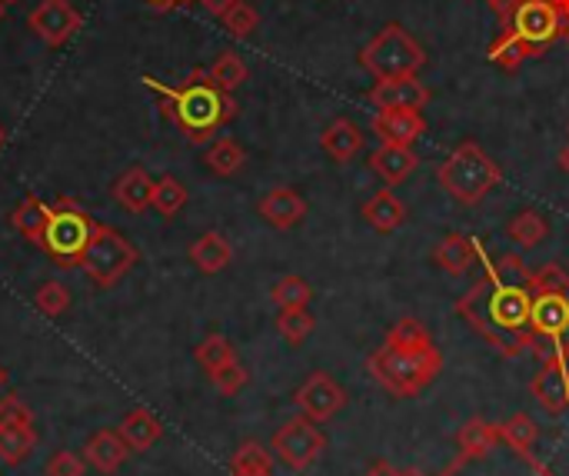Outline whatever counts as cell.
I'll return each mask as SVG.
<instances>
[{
	"label": "cell",
	"mask_w": 569,
	"mask_h": 476,
	"mask_svg": "<svg viewBox=\"0 0 569 476\" xmlns=\"http://www.w3.org/2000/svg\"><path fill=\"white\" fill-rule=\"evenodd\" d=\"M533 313H529V350L536 360H556L569 337V273L559 263L529 270Z\"/></svg>",
	"instance_id": "4"
},
{
	"label": "cell",
	"mask_w": 569,
	"mask_h": 476,
	"mask_svg": "<svg viewBox=\"0 0 569 476\" xmlns=\"http://www.w3.org/2000/svg\"><path fill=\"white\" fill-rule=\"evenodd\" d=\"M320 147L330 153V161H336V164H350L353 156L363 150V133H359V127H356L353 120L336 117V120L320 133Z\"/></svg>",
	"instance_id": "23"
},
{
	"label": "cell",
	"mask_w": 569,
	"mask_h": 476,
	"mask_svg": "<svg viewBox=\"0 0 569 476\" xmlns=\"http://www.w3.org/2000/svg\"><path fill=\"white\" fill-rule=\"evenodd\" d=\"M273 453L290 466V469H307L310 463L320 459V453L326 450V436L320 433V426L310 416H290L270 440Z\"/></svg>",
	"instance_id": "11"
},
{
	"label": "cell",
	"mask_w": 569,
	"mask_h": 476,
	"mask_svg": "<svg viewBox=\"0 0 569 476\" xmlns=\"http://www.w3.org/2000/svg\"><path fill=\"white\" fill-rule=\"evenodd\" d=\"M257 214H260L270 227H277V230H293V227L303 224V217H307V201H303L293 187H277V191H270V194L260 197Z\"/></svg>",
	"instance_id": "17"
},
{
	"label": "cell",
	"mask_w": 569,
	"mask_h": 476,
	"mask_svg": "<svg viewBox=\"0 0 569 476\" xmlns=\"http://www.w3.org/2000/svg\"><path fill=\"white\" fill-rule=\"evenodd\" d=\"M559 167L569 174V147H562V150H559Z\"/></svg>",
	"instance_id": "49"
},
{
	"label": "cell",
	"mask_w": 569,
	"mask_h": 476,
	"mask_svg": "<svg viewBox=\"0 0 569 476\" xmlns=\"http://www.w3.org/2000/svg\"><path fill=\"white\" fill-rule=\"evenodd\" d=\"M186 207V187L173 177V174H163L157 184H153V210L167 220H173L180 210Z\"/></svg>",
	"instance_id": "34"
},
{
	"label": "cell",
	"mask_w": 569,
	"mask_h": 476,
	"mask_svg": "<svg viewBox=\"0 0 569 476\" xmlns=\"http://www.w3.org/2000/svg\"><path fill=\"white\" fill-rule=\"evenodd\" d=\"M221 24H224V31H227L230 37L247 41V37L260 28V14H257L254 4H247V0H237V4L221 18Z\"/></svg>",
	"instance_id": "39"
},
{
	"label": "cell",
	"mask_w": 569,
	"mask_h": 476,
	"mask_svg": "<svg viewBox=\"0 0 569 476\" xmlns=\"http://www.w3.org/2000/svg\"><path fill=\"white\" fill-rule=\"evenodd\" d=\"M47 476H87V459L84 453H74V450H57L47 466H44Z\"/></svg>",
	"instance_id": "42"
},
{
	"label": "cell",
	"mask_w": 569,
	"mask_h": 476,
	"mask_svg": "<svg viewBox=\"0 0 569 476\" xmlns=\"http://www.w3.org/2000/svg\"><path fill=\"white\" fill-rule=\"evenodd\" d=\"M94 230H97V220L84 207H77L74 201L64 197L57 207H51V220H47V230L37 247L67 270V267L80 263Z\"/></svg>",
	"instance_id": "7"
},
{
	"label": "cell",
	"mask_w": 569,
	"mask_h": 476,
	"mask_svg": "<svg viewBox=\"0 0 569 476\" xmlns=\"http://www.w3.org/2000/svg\"><path fill=\"white\" fill-rule=\"evenodd\" d=\"M359 64L376 80H394V77H417V71L427 64V51L417 37H410L400 24H387L363 51Z\"/></svg>",
	"instance_id": "6"
},
{
	"label": "cell",
	"mask_w": 569,
	"mask_h": 476,
	"mask_svg": "<svg viewBox=\"0 0 569 476\" xmlns=\"http://www.w3.org/2000/svg\"><path fill=\"white\" fill-rule=\"evenodd\" d=\"M363 476H410V473L397 469V466H394V463H387V459H376Z\"/></svg>",
	"instance_id": "44"
},
{
	"label": "cell",
	"mask_w": 569,
	"mask_h": 476,
	"mask_svg": "<svg viewBox=\"0 0 569 476\" xmlns=\"http://www.w3.org/2000/svg\"><path fill=\"white\" fill-rule=\"evenodd\" d=\"M457 313L506 360H516L529 350V267L523 257L506 253L496 263L486 260V273L460 300Z\"/></svg>",
	"instance_id": "1"
},
{
	"label": "cell",
	"mask_w": 569,
	"mask_h": 476,
	"mask_svg": "<svg viewBox=\"0 0 569 476\" xmlns=\"http://www.w3.org/2000/svg\"><path fill=\"white\" fill-rule=\"evenodd\" d=\"M373 107L379 110H423L430 104V90L417 77H394L376 80V87L366 94Z\"/></svg>",
	"instance_id": "15"
},
{
	"label": "cell",
	"mask_w": 569,
	"mask_h": 476,
	"mask_svg": "<svg viewBox=\"0 0 569 476\" xmlns=\"http://www.w3.org/2000/svg\"><path fill=\"white\" fill-rule=\"evenodd\" d=\"M143 87L160 100L163 117H170L176 123V130L190 140V143H211L214 133L221 127H227L237 117V100L234 94L221 90L207 71H194L183 84L167 87L157 77H140Z\"/></svg>",
	"instance_id": "3"
},
{
	"label": "cell",
	"mask_w": 569,
	"mask_h": 476,
	"mask_svg": "<svg viewBox=\"0 0 569 476\" xmlns=\"http://www.w3.org/2000/svg\"><path fill=\"white\" fill-rule=\"evenodd\" d=\"M120 436H124V443H127L133 453H143V450H150V446L163 436V426H160V420H157L147 407H137V410H130V413L124 416Z\"/></svg>",
	"instance_id": "25"
},
{
	"label": "cell",
	"mask_w": 569,
	"mask_h": 476,
	"mask_svg": "<svg viewBox=\"0 0 569 476\" xmlns=\"http://www.w3.org/2000/svg\"><path fill=\"white\" fill-rule=\"evenodd\" d=\"M270 300L280 306V310H290V306H307L313 300V286L303 280V277H280L270 290Z\"/></svg>",
	"instance_id": "38"
},
{
	"label": "cell",
	"mask_w": 569,
	"mask_h": 476,
	"mask_svg": "<svg viewBox=\"0 0 569 476\" xmlns=\"http://www.w3.org/2000/svg\"><path fill=\"white\" fill-rule=\"evenodd\" d=\"M37 446V430L34 423H14V426H0V463L21 466Z\"/></svg>",
	"instance_id": "28"
},
{
	"label": "cell",
	"mask_w": 569,
	"mask_h": 476,
	"mask_svg": "<svg viewBox=\"0 0 569 476\" xmlns=\"http://www.w3.org/2000/svg\"><path fill=\"white\" fill-rule=\"evenodd\" d=\"M244 161H247V153L234 137H214L204 150V164L217 177H234L244 167Z\"/></svg>",
	"instance_id": "27"
},
{
	"label": "cell",
	"mask_w": 569,
	"mask_h": 476,
	"mask_svg": "<svg viewBox=\"0 0 569 476\" xmlns=\"http://www.w3.org/2000/svg\"><path fill=\"white\" fill-rule=\"evenodd\" d=\"M373 133L379 137V143L410 147L414 140H420L427 133V120L420 110H376Z\"/></svg>",
	"instance_id": "16"
},
{
	"label": "cell",
	"mask_w": 569,
	"mask_h": 476,
	"mask_svg": "<svg viewBox=\"0 0 569 476\" xmlns=\"http://www.w3.org/2000/svg\"><path fill=\"white\" fill-rule=\"evenodd\" d=\"M153 184L157 181L143 167H130L114 181L110 194L127 214H143L147 207H153Z\"/></svg>",
	"instance_id": "20"
},
{
	"label": "cell",
	"mask_w": 569,
	"mask_h": 476,
	"mask_svg": "<svg viewBox=\"0 0 569 476\" xmlns=\"http://www.w3.org/2000/svg\"><path fill=\"white\" fill-rule=\"evenodd\" d=\"M363 220L376 230V234H394L404 227L407 220V207L394 191H379L363 204Z\"/></svg>",
	"instance_id": "22"
},
{
	"label": "cell",
	"mask_w": 569,
	"mask_h": 476,
	"mask_svg": "<svg viewBox=\"0 0 569 476\" xmlns=\"http://www.w3.org/2000/svg\"><path fill=\"white\" fill-rule=\"evenodd\" d=\"M559 357H562V364H566V367H569V337H566V340H562V354H559Z\"/></svg>",
	"instance_id": "50"
},
{
	"label": "cell",
	"mask_w": 569,
	"mask_h": 476,
	"mask_svg": "<svg viewBox=\"0 0 569 476\" xmlns=\"http://www.w3.org/2000/svg\"><path fill=\"white\" fill-rule=\"evenodd\" d=\"M369 167L376 177H384L387 184H404L417 167L420 156L414 153V147H400V143H379L369 156Z\"/></svg>",
	"instance_id": "19"
},
{
	"label": "cell",
	"mask_w": 569,
	"mask_h": 476,
	"mask_svg": "<svg viewBox=\"0 0 569 476\" xmlns=\"http://www.w3.org/2000/svg\"><path fill=\"white\" fill-rule=\"evenodd\" d=\"M234 360H237V350H234V344H230L227 337H221V334H211V337L201 340V347H197V364L207 370V377L217 374L221 367L234 364Z\"/></svg>",
	"instance_id": "37"
},
{
	"label": "cell",
	"mask_w": 569,
	"mask_h": 476,
	"mask_svg": "<svg viewBox=\"0 0 569 476\" xmlns=\"http://www.w3.org/2000/svg\"><path fill=\"white\" fill-rule=\"evenodd\" d=\"M313 331H316V321H313V313L307 306H290V310L277 313V334L293 347L303 344Z\"/></svg>",
	"instance_id": "33"
},
{
	"label": "cell",
	"mask_w": 569,
	"mask_h": 476,
	"mask_svg": "<svg viewBox=\"0 0 569 476\" xmlns=\"http://www.w3.org/2000/svg\"><path fill=\"white\" fill-rule=\"evenodd\" d=\"M500 443V423H490L483 416H470L463 423V430L457 433V446L463 456H476V453H486L490 446Z\"/></svg>",
	"instance_id": "30"
},
{
	"label": "cell",
	"mask_w": 569,
	"mask_h": 476,
	"mask_svg": "<svg viewBox=\"0 0 569 476\" xmlns=\"http://www.w3.org/2000/svg\"><path fill=\"white\" fill-rule=\"evenodd\" d=\"M476 257H483V247L476 244V237H466V234H447L440 247L433 250L437 267L450 277H463L476 263Z\"/></svg>",
	"instance_id": "21"
},
{
	"label": "cell",
	"mask_w": 569,
	"mask_h": 476,
	"mask_svg": "<svg viewBox=\"0 0 569 476\" xmlns=\"http://www.w3.org/2000/svg\"><path fill=\"white\" fill-rule=\"evenodd\" d=\"M293 403H297L300 413L310 416L313 423H326V420H333V416L346 407V390H343L330 374L316 370V374H310V377L303 380V387L297 390Z\"/></svg>",
	"instance_id": "12"
},
{
	"label": "cell",
	"mask_w": 569,
	"mask_h": 476,
	"mask_svg": "<svg viewBox=\"0 0 569 476\" xmlns=\"http://www.w3.org/2000/svg\"><path fill=\"white\" fill-rule=\"evenodd\" d=\"M211 80L221 87V90H227V94H234L237 87H244V80H247V64L240 61V54H234V51H224L214 64H211Z\"/></svg>",
	"instance_id": "35"
},
{
	"label": "cell",
	"mask_w": 569,
	"mask_h": 476,
	"mask_svg": "<svg viewBox=\"0 0 569 476\" xmlns=\"http://www.w3.org/2000/svg\"><path fill=\"white\" fill-rule=\"evenodd\" d=\"M197 4H201L207 14H214V18H224V14L237 4V0H197Z\"/></svg>",
	"instance_id": "45"
},
{
	"label": "cell",
	"mask_w": 569,
	"mask_h": 476,
	"mask_svg": "<svg viewBox=\"0 0 569 476\" xmlns=\"http://www.w3.org/2000/svg\"><path fill=\"white\" fill-rule=\"evenodd\" d=\"M230 260H234V247L217 230H207L204 237L194 240V247H190V263H194L201 273H221L230 267Z\"/></svg>",
	"instance_id": "24"
},
{
	"label": "cell",
	"mask_w": 569,
	"mask_h": 476,
	"mask_svg": "<svg viewBox=\"0 0 569 476\" xmlns=\"http://www.w3.org/2000/svg\"><path fill=\"white\" fill-rule=\"evenodd\" d=\"M80 453H84L87 466H94L100 476H114L124 466L130 446L124 443L120 430H97V433L87 436V443H84Z\"/></svg>",
	"instance_id": "18"
},
{
	"label": "cell",
	"mask_w": 569,
	"mask_h": 476,
	"mask_svg": "<svg viewBox=\"0 0 569 476\" xmlns=\"http://www.w3.org/2000/svg\"><path fill=\"white\" fill-rule=\"evenodd\" d=\"M440 476H556V473L543 459H536L533 450H513L506 443H496L476 456L457 453V459Z\"/></svg>",
	"instance_id": "9"
},
{
	"label": "cell",
	"mask_w": 569,
	"mask_h": 476,
	"mask_svg": "<svg viewBox=\"0 0 569 476\" xmlns=\"http://www.w3.org/2000/svg\"><path fill=\"white\" fill-rule=\"evenodd\" d=\"M137 260H140V250L120 230H114L107 224H97V230H94V237H90V244H87L77 267L97 286H114L137 267Z\"/></svg>",
	"instance_id": "8"
},
{
	"label": "cell",
	"mask_w": 569,
	"mask_h": 476,
	"mask_svg": "<svg viewBox=\"0 0 569 476\" xmlns=\"http://www.w3.org/2000/svg\"><path fill=\"white\" fill-rule=\"evenodd\" d=\"M14 423H34L31 407H28L18 393H11V397L0 400V426H14Z\"/></svg>",
	"instance_id": "43"
},
{
	"label": "cell",
	"mask_w": 569,
	"mask_h": 476,
	"mask_svg": "<svg viewBox=\"0 0 569 476\" xmlns=\"http://www.w3.org/2000/svg\"><path fill=\"white\" fill-rule=\"evenodd\" d=\"M34 306L44 313V316H64L67 310H71V290L64 286V283H57V280H47V283H41L37 286V293H34Z\"/></svg>",
	"instance_id": "40"
},
{
	"label": "cell",
	"mask_w": 569,
	"mask_h": 476,
	"mask_svg": "<svg viewBox=\"0 0 569 476\" xmlns=\"http://www.w3.org/2000/svg\"><path fill=\"white\" fill-rule=\"evenodd\" d=\"M211 383H214L224 397H237V393L250 383V374H247V367H244L240 360H234V364L221 367L217 374H211Z\"/></svg>",
	"instance_id": "41"
},
{
	"label": "cell",
	"mask_w": 569,
	"mask_h": 476,
	"mask_svg": "<svg viewBox=\"0 0 569 476\" xmlns=\"http://www.w3.org/2000/svg\"><path fill=\"white\" fill-rule=\"evenodd\" d=\"M47 220H51V207H47L41 197H34V194H28V197L11 210V227H14L24 240H31V244H41V237H44V230H47Z\"/></svg>",
	"instance_id": "26"
},
{
	"label": "cell",
	"mask_w": 569,
	"mask_h": 476,
	"mask_svg": "<svg viewBox=\"0 0 569 476\" xmlns=\"http://www.w3.org/2000/svg\"><path fill=\"white\" fill-rule=\"evenodd\" d=\"M150 8L157 11H173V8H183V4H194V0H147Z\"/></svg>",
	"instance_id": "47"
},
{
	"label": "cell",
	"mask_w": 569,
	"mask_h": 476,
	"mask_svg": "<svg viewBox=\"0 0 569 476\" xmlns=\"http://www.w3.org/2000/svg\"><path fill=\"white\" fill-rule=\"evenodd\" d=\"M437 181H440V187H443L453 201L473 207V204H480L493 187H500L503 171L496 167V161H490V153H486L480 143L466 140V143H460V147L447 156V161L440 164Z\"/></svg>",
	"instance_id": "5"
},
{
	"label": "cell",
	"mask_w": 569,
	"mask_h": 476,
	"mask_svg": "<svg viewBox=\"0 0 569 476\" xmlns=\"http://www.w3.org/2000/svg\"><path fill=\"white\" fill-rule=\"evenodd\" d=\"M4 11H8V4H4V0H0V21H4Z\"/></svg>",
	"instance_id": "52"
},
{
	"label": "cell",
	"mask_w": 569,
	"mask_h": 476,
	"mask_svg": "<svg viewBox=\"0 0 569 476\" xmlns=\"http://www.w3.org/2000/svg\"><path fill=\"white\" fill-rule=\"evenodd\" d=\"M369 377L384 387L390 397H417L423 393L443 370V354L430 340L427 327L417 316H404L400 324L390 327L387 340L366 360Z\"/></svg>",
	"instance_id": "2"
},
{
	"label": "cell",
	"mask_w": 569,
	"mask_h": 476,
	"mask_svg": "<svg viewBox=\"0 0 569 476\" xmlns=\"http://www.w3.org/2000/svg\"><path fill=\"white\" fill-rule=\"evenodd\" d=\"M28 28L47 47H64L80 28V11L71 4V0H41L28 18Z\"/></svg>",
	"instance_id": "13"
},
{
	"label": "cell",
	"mask_w": 569,
	"mask_h": 476,
	"mask_svg": "<svg viewBox=\"0 0 569 476\" xmlns=\"http://www.w3.org/2000/svg\"><path fill=\"white\" fill-rule=\"evenodd\" d=\"M500 28H509L536 57L559 37V11H556L552 0H519L516 11L509 14V21Z\"/></svg>",
	"instance_id": "10"
},
{
	"label": "cell",
	"mask_w": 569,
	"mask_h": 476,
	"mask_svg": "<svg viewBox=\"0 0 569 476\" xmlns=\"http://www.w3.org/2000/svg\"><path fill=\"white\" fill-rule=\"evenodd\" d=\"M533 54H529V47L509 31V28H500V37L490 44V51H486V61L490 64H496L500 71H506V74H513V71H519L523 67V61H529Z\"/></svg>",
	"instance_id": "29"
},
{
	"label": "cell",
	"mask_w": 569,
	"mask_h": 476,
	"mask_svg": "<svg viewBox=\"0 0 569 476\" xmlns=\"http://www.w3.org/2000/svg\"><path fill=\"white\" fill-rule=\"evenodd\" d=\"M230 476H273V453H267L260 443H244L230 456Z\"/></svg>",
	"instance_id": "31"
},
{
	"label": "cell",
	"mask_w": 569,
	"mask_h": 476,
	"mask_svg": "<svg viewBox=\"0 0 569 476\" xmlns=\"http://www.w3.org/2000/svg\"><path fill=\"white\" fill-rule=\"evenodd\" d=\"M11 387V374H8V367L0 364V390H8Z\"/></svg>",
	"instance_id": "48"
},
{
	"label": "cell",
	"mask_w": 569,
	"mask_h": 476,
	"mask_svg": "<svg viewBox=\"0 0 569 476\" xmlns=\"http://www.w3.org/2000/svg\"><path fill=\"white\" fill-rule=\"evenodd\" d=\"M529 393L552 416L569 410V367L562 364V357L543 360V367L529 380Z\"/></svg>",
	"instance_id": "14"
},
{
	"label": "cell",
	"mask_w": 569,
	"mask_h": 476,
	"mask_svg": "<svg viewBox=\"0 0 569 476\" xmlns=\"http://www.w3.org/2000/svg\"><path fill=\"white\" fill-rule=\"evenodd\" d=\"M4 140H8V133H4V123H0V147H4Z\"/></svg>",
	"instance_id": "51"
},
{
	"label": "cell",
	"mask_w": 569,
	"mask_h": 476,
	"mask_svg": "<svg viewBox=\"0 0 569 476\" xmlns=\"http://www.w3.org/2000/svg\"><path fill=\"white\" fill-rule=\"evenodd\" d=\"M506 234H509V240H516V247L533 250V247H539V244L549 237V224H546L536 210H519V214L506 224Z\"/></svg>",
	"instance_id": "32"
},
{
	"label": "cell",
	"mask_w": 569,
	"mask_h": 476,
	"mask_svg": "<svg viewBox=\"0 0 569 476\" xmlns=\"http://www.w3.org/2000/svg\"><path fill=\"white\" fill-rule=\"evenodd\" d=\"M4 4H18V0H4Z\"/></svg>",
	"instance_id": "53"
},
{
	"label": "cell",
	"mask_w": 569,
	"mask_h": 476,
	"mask_svg": "<svg viewBox=\"0 0 569 476\" xmlns=\"http://www.w3.org/2000/svg\"><path fill=\"white\" fill-rule=\"evenodd\" d=\"M536 440H539V426L529 413H516L506 423H500V443L513 450H533Z\"/></svg>",
	"instance_id": "36"
},
{
	"label": "cell",
	"mask_w": 569,
	"mask_h": 476,
	"mask_svg": "<svg viewBox=\"0 0 569 476\" xmlns=\"http://www.w3.org/2000/svg\"><path fill=\"white\" fill-rule=\"evenodd\" d=\"M556 11H559V37L569 44V0H552Z\"/></svg>",
	"instance_id": "46"
}]
</instances>
